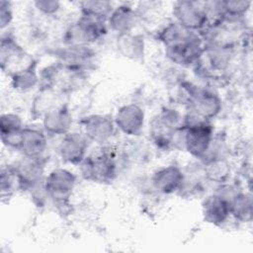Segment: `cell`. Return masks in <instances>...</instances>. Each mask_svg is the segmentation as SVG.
I'll list each match as a JSON object with an SVG mask.
<instances>
[{
	"label": "cell",
	"mask_w": 253,
	"mask_h": 253,
	"mask_svg": "<svg viewBox=\"0 0 253 253\" xmlns=\"http://www.w3.org/2000/svg\"><path fill=\"white\" fill-rule=\"evenodd\" d=\"M1 70L9 76L36 67L37 60L11 35H2L0 42Z\"/></svg>",
	"instance_id": "4"
},
{
	"label": "cell",
	"mask_w": 253,
	"mask_h": 253,
	"mask_svg": "<svg viewBox=\"0 0 253 253\" xmlns=\"http://www.w3.org/2000/svg\"><path fill=\"white\" fill-rule=\"evenodd\" d=\"M13 20V7L11 2L6 0L0 1V29H6Z\"/></svg>",
	"instance_id": "30"
},
{
	"label": "cell",
	"mask_w": 253,
	"mask_h": 253,
	"mask_svg": "<svg viewBox=\"0 0 253 253\" xmlns=\"http://www.w3.org/2000/svg\"><path fill=\"white\" fill-rule=\"evenodd\" d=\"M117 47L120 53L131 60H142L145 52L144 38L140 34L127 33L117 36Z\"/></svg>",
	"instance_id": "21"
},
{
	"label": "cell",
	"mask_w": 253,
	"mask_h": 253,
	"mask_svg": "<svg viewBox=\"0 0 253 253\" xmlns=\"http://www.w3.org/2000/svg\"><path fill=\"white\" fill-rule=\"evenodd\" d=\"M137 21V13L135 10L127 5L122 4L114 8L108 17V28L117 35L131 33Z\"/></svg>",
	"instance_id": "20"
},
{
	"label": "cell",
	"mask_w": 253,
	"mask_h": 253,
	"mask_svg": "<svg viewBox=\"0 0 253 253\" xmlns=\"http://www.w3.org/2000/svg\"><path fill=\"white\" fill-rule=\"evenodd\" d=\"M61 96H63V93L52 87L40 86L39 92L36 94L31 108V113L34 118L42 119L46 113L63 106Z\"/></svg>",
	"instance_id": "19"
},
{
	"label": "cell",
	"mask_w": 253,
	"mask_h": 253,
	"mask_svg": "<svg viewBox=\"0 0 253 253\" xmlns=\"http://www.w3.org/2000/svg\"><path fill=\"white\" fill-rule=\"evenodd\" d=\"M184 89L188 94L191 113L211 121L221 111V100L213 91L186 83Z\"/></svg>",
	"instance_id": "5"
},
{
	"label": "cell",
	"mask_w": 253,
	"mask_h": 253,
	"mask_svg": "<svg viewBox=\"0 0 253 253\" xmlns=\"http://www.w3.org/2000/svg\"><path fill=\"white\" fill-rule=\"evenodd\" d=\"M203 175L206 180L222 184L230 175V165L225 156L203 160Z\"/></svg>",
	"instance_id": "22"
},
{
	"label": "cell",
	"mask_w": 253,
	"mask_h": 253,
	"mask_svg": "<svg viewBox=\"0 0 253 253\" xmlns=\"http://www.w3.org/2000/svg\"><path fill=\"white\" fill-rule=\"evenodd\" d=\"M42 120L45 133L62 136L70 132L73 122L72 115L65 105L46 113Z\"/></svg>",
	"instance_id": "18"
},
{
	"label": "cell",
	"mask_w": 253,
	"mask_h": 253,
	"mask_svg": "<svg viewBox=\"0 0 253 253\" xmlns=\"http://www.w3.org/2000/svg\"><path fill=\"white\" fill-rule=\"evenodd\" d=\"M144 121L143 109L134 103L120 107L114 117L116 127L126 135H138L144 126Z\"/></svg>",
	"instance_id": "12"
},
{
	"label": "cell",
	"mask_w": 253,
	"mask_h": 253,
	"mask_svg": "<svg viewBox=\"0 0 253 253\" xmlns=\"http://www.w3.org/2000/svg\"><path fill=\"white\" fill-rule=\"evenodd\" d=\"M55 55L63 66L83 73L93 67L96 59V52L90 45H64Z\"/></svg>",
	"instance_id": "9"
},
{
	"label": "cell",
	"mask_w": 253,
	"mask_h": 253,
	"mask_svg": "<svg viewBox=\"0 0 253 253\" xmlns=\"http://www.w3.org/2000/svg\"><path fill=\"white\" fill-rule=\"evenodd\" d=\"M202 214L204 220L210 224H223L230 216L228 199L219 193L208 196L202 203Z\"/></svg>",
	"instance_id": "15"
},
{
	"label": "cell",
	"mask_w": 253,
	"mask_h": 253,
	"mask_svg": "<svg viewBox=\"0 0 253 253\" xmlns=\"http://www.w3.org/2000/svg\"><path fill=\"white\" fill-rule=\"evenodd\" d=\"M20 185L13 164L3 165L0 171V190L2 198L10 197Z\"/></svg>",
	"instance_id": "27"
},
{
	"label": "cell",
	"mask_w": 253,
	"mask_h": 253,
	"mask_svg": "<svg viewBox=\"0 0 253 253\" xmlns=\"http://www.w3.org/2000/svg\"><path fill=\"white\" fill-rule=\"evenodd\" d=\"M184 150L195 158L202 159L213 138V126L211 121L190 113L183 118Z\"/></svg>",
	"instance_id": "1"
},
{
	"label": "cell",
	"mask_w": 253,
	"mask_h": 253,
	"mask_svg": "<svg viewBox=\"0 0 253 253\" xmlns=\"http://www.w3.org/2000/svg\"><path fill=\"white\" fill-rule=\"evenodd\" d=\"M175 22L187 30L201 33L207 27L205 1H176L173 4Z\"/></svg>",
	"instance_id": "7"
},
{
	"label": "cell",
	"mask_w": 253,
	"mask_h": 253,
	"mask_svg": "<svg viewBox=\"0 0 253 253\" xmlns=\"http://www.w3.org/2000/svg\"><path fill=\"white\" fill-rule=\"evenodd\" d=\"M185 179V173L176 165H168L154 171L150 182L152 188L163 195L180 192Z\"/></svg>",
	"instance_id": "14"
},
{
	"label": "cell",
	"mask_w": 253,
	"mask_h": 253,
	"mask_svg": "<svg viewBox=\"0 0 253 253\" xmlns=\"http://www.w3.org/2000/svg\"><path fill=\"white\" fill-rule=\"evenodd\" d=\"M79 9L81 15L83 16L93 17L107 21L114 7L110 1L86 0L79 2Z\"/></svg>",
	"instance_id": "26"
},
{
	"label": "cell",
	"mask_w": 253,
	"mask_h": 253,
	"mask_svg": "<svg viewBox=\"0 0 253 253\" xmlns=\"http://www.w3.org/2000/svg\"><path fill=\"white\" fill-rule=\"evenodd\" d=\"M224 18L242 19L249 11L252 2L249 0H220Z\"/></svg>",
	"instance_id": "28"
},
{
	"label": "cell",
	"mask_w": 253,
	"mask_h": 253,
	"mask_svg": "<svg viewBox=\"0 0 253 253\" xmlns=\"http://www.w3.org/2000/svg\"><path fill=\"white\" fill-rule=\"evenodd\" d=\"M47 197L56 205L64 206L68 204L76 185V176L65 168H54L43 181Z\"/></svg>",
	"instance_id": "6"
},
{
	"label": "cell",
	"mask_w": 253,
	"mask_h": 253,
	"mask_svg": "<svg viewBox=\"0 0 253 253\" xmlns=\"http://www.w3.org/2000/svg\"><path fill=\"white\" fill-rule=\"evenodd\" d=\"M206 42L200 33L194 34L191 38L165 47L167 57L174 63L181 66H192L202 56Z\"/></svg>",
	"instance_id": "8"
},
{
	"label": "cell",
	"mask_w": 253,
	"mask_h": 253,
	"mask_svg": "<svg viewBox=\"0 0 253 253\" xmlns=\"http://www.w3.org/2000/svg\"><path fill=\"white\" fill-rule=\"evenodd\" d=\"M83 134L89 141L103 144L108 142L114 135L116 125L114 119L108 115L95 114L85 117L82 122Z\"/></svg>",
	"instance_id": "11"
},
{
	"label": "cell",
	"mask_w": 253,
	"mask_h": 253,
	"mask_svg": "<svg viewBox=\"0 0 253 253\" xmlns=\"http://www.w3.org/2000/svg\"><path fill=\"white\" fill-rule=\"evenodd\" d=\"M11 86L18 92H28L40 84V75L37 72V66L32 67L10 76Z\"/></svg>",
	"instance_id": "25"
},
{
	"label": "cell",
	"mask_w": 253,
	"mask_h": 253,
	"mask_svg": "<svg viewBox=\"0 0 253 253\" xmlns=\"http://www.w3.org/2000/svg\"><path fill=\"white\" fill-rule=\"evenodd\" d=\"M106 20L81 15L64 31V45H90L104 38L108 33Z\"/></svg>",
	"instance_id": "2"
},
{
	"label": "cell",
	"mask_w": 253,
	"mask_h": 253,
	"mask_svg": "<svg viewBox=\"0 0 253 253\" xmlns=\"http://www.w3.org/2000/svg\"><path fill=\"white\" fill-rule=\"evenodd\" d=\"M35 8L44 15H54L60 9V2L56 0H37L34 2Z\"/></svg>",
	"instance_id": "29"
},
{
	"label": "cell",
	"mask_w": 253,
	"mask_h": 253,
	"mask_svg": "<svg viewBox=\"0 0 253 253\" xmlns=\"http://www.w3.org/2000/svg\"><path fill=\"white\" fill-rule=\"evenodd\" d=\"M79 168L85 180L101 184L113 182L118 173L116 157L108 150L87 155L79 164Z\"/></svg>",
	"instance_id": "3"
},
{
	"label": "cell",
	"mask_w": 253,
	"mask_h": 253,
	"mask_svg": "<svg viewBox=\"0 0 253 253\" xmlns=\"http://www.w3.org/2000/svg\"><path fill=\"white\" fill-rule=\"evenodd\" d=\"M88 142V138L81 132L66 133L57 148L59 157L65 163L79 165L87 156Z\"/></svg>",
	"instance_id": "13"
},
{
	"label": "cell",
	"mask_w": 253,
	"mask_h": 253,
	"mask_svg": "<svg viewBox=\"0 0 253 253\" xmlns=\"http://www.w3.org/2000/svg\"><path fill=\"white\" fill-rule=\"evenodd\" d=\"M25 126L21 117L14 113H5L0 117V137L2 143L14 149H19L22 131Z\"/></svg>",
	"instance_id": "17"
},
{
	"label": "cell",
	"mask_w": 253,
	"mask_h": 253,
	"mask_svg": "<svg viewBox=\"0 0 253 253\" xmlns=\"http://www.w3.org/2000/svg\"><path fill=\"white\" fill-rule=\"evenodd\" d=\"M230 215L240 222H249L252 219L253 205L251 196L243 192H235L228 198Z\"/></svg>",
	"instance_id": "23"
},
{
	"label": "cell",
	"mask_w": 253,
	"mask_h": 253,
	"mask_svg": "<svg viewBox=\"0 0 253 253\" xmlns=\"http://www.w3.org/2000/svg\"><path fill=\"white\" fill-rule=\"evenodd\" d=\"M197 32H193L185 29L175 21L165 26L159 33L158 39L164 44L165 47L181 42L191 38Z\"/></svg>",
	"instance_id": "24"
},
{
	"label": "cell",
	"mask_w": 253,
	"mask_h": 253,
	"mask_svg": "<svg viewBox=\"0 0 253 253\" xmlns=\"http://www.w3.org/2000/svg\"><path fill=\"white\" fill-rule=\"evenodd\" d=\"M47 148L45 132L31 126H25L22 131L19 151L23 156L30 158H42Z\"/></svg>",
	"instance_id": "16"
},
{
	"label": "cell",
	"mask_w": 253,
	"mask_h": 253,
	"mask_svg": "<svg viewBox=\"0 0 253 253\" xmlns=\"http://www.w3.org/2000/svg\"><path fill=\"white\" fill-rule=\"evenodd\" d=\"M42 158H30L23 156L13 164L16 171L20 190L31 191L44 181V162Z\"/></svg>",
	"instance_id": "10"
}]
</instances>
